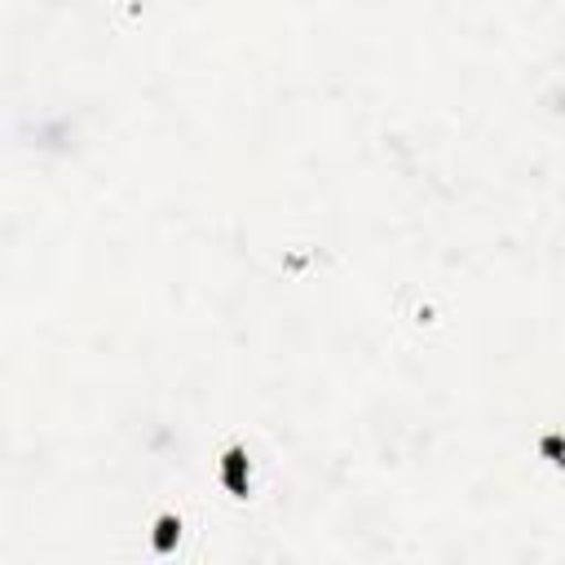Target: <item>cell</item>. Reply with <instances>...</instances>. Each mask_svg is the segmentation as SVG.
<instances>
[{"label":"cell","instance_id":"6da1fadb","mask_svg":"<svg viewBox=\"0 0 565 565\" xmlns=\"http://www.w3.org/2000/svg\"><path fill=\"white\" fill-rule=\"evenodd\" d=\"M252 481H256V463H252V450H247V441H225L221 446V455H216V486L234 499V503H243V499H252Z\"/></svg>","mask_w":565,"mask_h":565},{"label":"cell","instance_id":"7a4b0ae2","mask_svg":"<svg viewBox=\"0 0 565 565\" xmlns=\"http://www.w3.org/2000/svg\"><path fill=\"white\" fill-rule=\"evenodd\" d=\"M181 534H185L181 512H159V516L150 521V552H154V556H172V552L181 547Z\"/></svg>","mask_w":565,"mask_h":565},{"label":"cell","instance_id":"3957f363","mask_svg":"<svg viewBox=\"0 0 565 565\" xmlns=\"http://www.w3.org/2000/svg\"><path fill=\"white\" fill-rule=\"evenodd\" d=\"M534 455H539L547 468L565 472V428H561V424H556V428H543V433L534 437Z\"/></svg>","mask_w":565,"mask_h":565}]
</instances>
